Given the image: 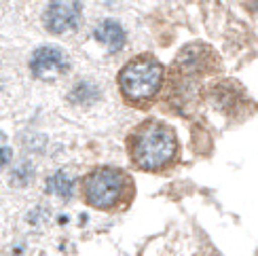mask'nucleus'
Segmentation results:
<instances>
[{
  "mask_svg": "<svg viewBox=\"0 0 258 256\" xmlns=\"http://www.w3.org/2000/svg\"><path fill=\"white\" fill-rule=\"evenodd\" d=\"M165 70L155 55H138L129 59L116 77L123 100L138 110H148L163 89Z\"/></svg>",
  "mask_w": 258,
  "mask_h": 256,
  "instance_id": "4",
  "label": "nucleus"
},
{
  "mask_svg": "<svg viewBox=\"0 0 258 256\" xmlns=\"http://www.w3.org/2000/svg\"><path fill=\"white\" fill-rule=\"evenodd\" d=\"M79 17H81V11L77 3L53 0L45 13V26L53 34H66V32L79 28Z\"/></svg>",
  "mask_w": 258,
  "mask_h": 256,
  "instance_id": "6",
  "label": "nucleus"
},
{
  "mask_svg": "<svg viewBox=\"0 0 258 256\" xmlns=\"http://www.w3.org/2000/svg\"><path fill=\"white\" fill-rule=\"evenodd\" d=\"M70 102H74V104H91V102H95L100 98V91H98V87L95 85H91V83H79L77 87H74L72 91H70Z\"/></svg>",
  "mask_w": 258,
  "mask_h": 256,
  "instance_id": "8",
  "label": "nucleus"
},
{
  "mask_svg": "<svg viewBox=\"0 0 258 256\" xmlns=\"http://www.w3.org/2000/svg\"><path fill=\"white\" fill-rule=\"evenodd\" d=\"M95 38H98L104 47H108L110 53L121 51L125 45V30L116 24V21H102L95 30Z\"/></svg>",
  "mask_w": 258,
  "mask_h": 256,
  "instance_id": "7",
  "label": "nucleus"
},
{
  "mask_svg": "<svg viewBox=\"0 0 258 256\" xmlns=\"http://www.w3.org/2000/svg\"><path fill=\"white\" fill-rule=\"evenodd\" d=\"M47 188H49V193H55L61 199L72 197V180L63 172H57L55 176H51L49 182H47Z\"/></svg>",
  "mask_w": 258,
  "mask_h": 256,
  "instance_id": "9",
  "label": "nucleus"
},
{
  "mask_svg": "<svg viewBox=\"0 0 258 256\" xmlns=\"http://www.w3.org/2000/svg\"><path fill=\"white\" fill-rule=\"evenodd\" d=\"M125 148L136 169L167 174L180 163V142L174 127L159 119H146L129 132Z\"/></svg>",
  "mask_w": 258,
  "mask_h": 256,
  "instance_id": "1",
  "label": "nucleus"
},
{
  "mask_svg": "<svg viewBox=\"0 0 258 256\" xmlns=\"http://www.w3.org/2000/svg\"><path fill=\"white\" fill-rule=\"evenodd\" d=\"M81 197L98 212L121 214L134 204L136 182L123 167L98 165L81 178Z\"/></svg>",
  "mask_w": 258,
  "mask_h": 256,
  "instance_id": "3",
  "label": "nucleus"
},
{
  "mask_svg": "<svg viewBox=\"0 0 258 256\" xmlns=\"http://www.w3.org/2000/svg\"><path fill=\"white\" fill-rule=\"evenodd\" d=\"M32 74L40 81H55L61 74H66L70 68V61L66 53L57 47H40L34 51L30 59Z\"/></svg>",
  "mask_w": 258,
  "mask_h": 256,
  "instance_id": "5",
  "label": "nucleus"
},
{
  "mask_svg": "<svg viewBox=\"0 0 258 256\" xmlns=\"http://www.w3.org/2000/svg\"><path fill=\"white\" fill-rule=\"evenodd\" d=\"M11 157H13L11 148H9V146H0V169H3V167L11 161Z\"/></svg>",
  "mask_w": 258,
  "mask_h": 256,
  "instance_id": "11",
  "label": "nucleus"
},
{
  "mask_svg": "<svg viewBox=\"0 0 258 256\" xmlns=\"http://www.w3.org/2000/svg\"><path fill=\"white\" fill-rule=\"evenodd\" d=\"M250 7L256 11V13H258V0H250Z\"/></svg>",
  "mask_w": 258,
  "mask_h": 256,
  "instance_id": "12",
  "label": "nucleus"
},
{
  "mask_svg": "<svg viewBox=\"0 0 258 256\" xmlns=\"http://www.w3.org/2000/svg\"><path fill=\"white\" fill-rule=\"evenodd\" d=\"M32 178H34V169H32L30 163H21L19 167L13 169V174H11V182L17 184V186H26L32 182Z\"/></svg>",
  "mask_w": 258,
  "mask_h": 256,
  "instance_id": "10",
  "label": "nucleus"
},
{
  "mask_svg": "<svg viewBox=\"0 0 258 256\" xmlns=\"http://www.w3.org/2000/svg\"><path fill=\"white\" fill-rule=\"evenodd\" d=\"M220 70V59L212 47L195 42L180 51L169 72L167 102L182 112V106H192L201 91V79Z\"/></svg>",
  "mask_w": 258,
  "mask_h": 256,
  "instance_id": "2",
  "label": "nucleus"
}]
</instances>
